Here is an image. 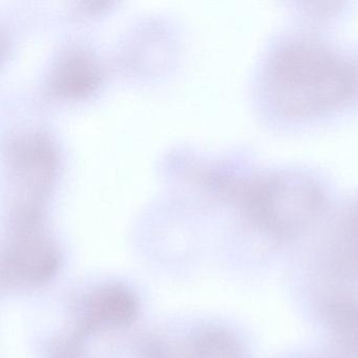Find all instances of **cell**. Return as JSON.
Wrapping results in <instances>:
<instances>
[{
  "instance_id": "6da1fadb",
  "label": "cell",
  "mask_w": 358,
  "mask_h": 358,
  "mask_svg": "<svg viewBox=\"0 0 358 358\" xmlns=\"http://www.w3.org/2000/svg\"><path fill=\"white\" fill-rule=\"evenodd\" d=\"M267 87L274 106L287 116H316L353 99L358 70L324 48L299 43L274 56Z\"/></svg>"
},
{
  "instance_id": "7a4b0ae2",
  "label": "cell",
  "mask_w": 358,
  "mask_h": 358,
  "mask_svg": "<svg viewBox=\"0 0 358 358\" xmlns=\"http://www.w3.org/2000/svg\"><path fill=\"white\" fill-rule=\"evenodd\" d=\"M251 221L268 236L289 238L303 232L324 205L320 186L303 173H271L250 181H224Z\"/></svg>"
},
{
  "instance_id": "3957f363",
  "label": "cell",
  "mask_w": 358,
  "mask_h": 358,
  "mask_svg": "<svg viewBox=\"0 0 358 358\" xmlns=\"http://www.w3.org/2000/svg\"><path fill=\"white\" fill-rule=\"evenodd\" d=\"M57 247L37 223L18 224L3 259V282L9 287L41 286L57 274Z\"/></svg>"
},
{
  "instance_id": "277c9868",
  "label": "cell",
  "mask_w": 358,
  "mask_h": 358,
  "mask_svg": "<svg viewBox=\"0 0 358 358\" xmlns=\"http://www.w3.org/2000/svg\"><path fill=\"white\" fill-rule=\"evenodd\" d=\"M12 167L17 178L18 222L36 221L43 194H47L55 169V157L41 137L20 140L11 148Z\"/></svg>"
},
{
  "instance_id": "5b68a950",
  "label": "cell",
  "mask_w": 358,
  "mask_h": 358,
  "mask_svg": "<svg viewBox=\"0 0 358 358\" xmlns=\"http://www.w3.org/2000/svg\"><path fill=\"white\" fill-rule=\"evenodd\" d=\"M139 311L138 299L121 285H106L90 293L81 308V332L121 328L134 322Z\"/></svg>"
},
{
  "instance_id": "8992f818",
  "label": "cell",
  "mask_w": 358,
  "mask_h": 358,
  "mask_svg": "<svg viewBox=\"0 0 358 358\" xmlns=\"http://www.w3.org/2000/svg\"><path fill=\"white\" fill-rule=\"evenodd\" d=\"M328 332L350 358H358V301L333 299L324 307Z\"/></svg>"
},
{
  "instance_id": "52a82bcc",
  "label": "cell",
  "mask_w": 358,
  "mask_h": 358,
  "mask_svg": "<svg viewBox=\"0 0 358 358\" xmlns=\"http://www.w3.org/2000/svg\"><path fill=\"white\" fill-rule=\"evenodd\" d=\"M99 74L91 60L80 54H71L58 68L55 75L57 93L66 96H80L90 93L98 85Z\"/></svg>"
},
{
  "instance_id": "ba28073f",
  "label": "cell",
  "mask_w": 358,
  "mask_h": 358,
  "mask_svg": "<svg viewBox=\"0 0 358 358\" xmlns=\"http://www.w3.org/2000/svg\"><path fill=\"white\" fill-rule=\"evenodd\" d=\"M184 358H245L238 341L227 331L209 329L188 341Z\"/></svg>"
},
{
  "instance_id": "9c48e42d",
  "label": "cell",
  "mask_w": 358,
  "mask_h": 358,
  "mask_svg": "<svg viewBox=\"0 0 358 358\" xmlns=\"http://www.w3.org/2000/svg\"><path fill=\"white\" fill-rule=\"evenodd\" d=\"M343 259L351 269L358 271V215L349 226L345 245L343 247Z\"/></svg>"
}]
</instances>
